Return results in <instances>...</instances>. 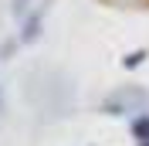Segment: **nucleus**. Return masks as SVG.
<instances>
[{"label": "nucleus", "instance_id": "f257e3e1", "mask_svg": "<svg viewBox=\"0 0 149 146\" xmlns=\"http://www.w3.org/2000/svg\"><path fill=\"white\" fill-rule=\"evenodd\" d=\"M149 105V92H142V88H119V92H112L109 99L102 102V109L105 112H112V116H122V112H139V109H146Z\"/></svg>", "mask_w": 149, "mask_h": 146}, {"label": "nucleus", "instance_id": "f03ea898", "mask_svg": "<svg viewBox=\"0 0 149 146\" xmlns=\"http://www.w3.org/2000/svg\"><path fill=\"white\" fill-rule=\"evenodd\" d=\"M132 133H136V139H142V143H149V116L136 119V122H132Z\"/></svg>", "mask_w": 149, "mask_h": 146}, {"label": "nucleus", "instance_id": "7ed1b4c3", "mask_svg": "<svg viewBox=\"0 0 149 146\" xmlns=\"http://www.w3.org/2000/svg\"><path fill=\"white\" fill-rule=\"evenodd\" d=\"M10 7H14V14H27V7H31V0H10Z\"/></svg>", "mask_w": 149, "mask_h": 146}, {"label": "nucleus", "instance_id": "20e7f679", "mask_svg": "<svg viewBox=\"0 0 149 146\" xmlns=\"http://www.w3.org/2000/svg\"><path fill=\"white\" fill-rule=\"evenodd\" d=\"M146 146H149V143H146Z\"/></svg>", "mask_w": 149, "mask_h": 146}]
</instances>
